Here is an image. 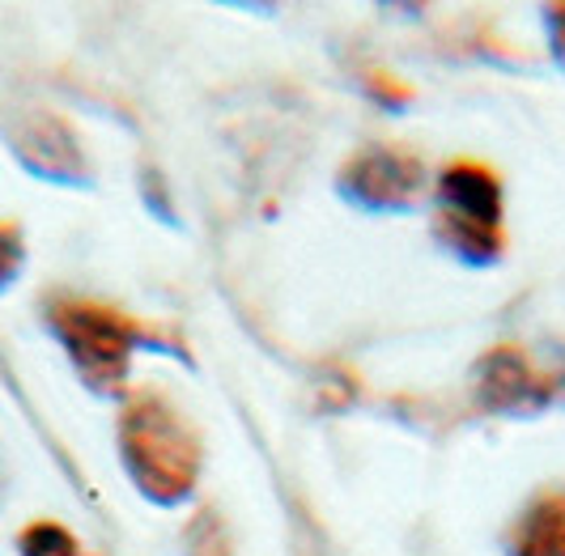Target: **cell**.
<instances>
[{
    "mask_svg": "<svg viewBox=\"0 0 565 556\" xmlns=\"http://www.w3.org/2000/svg\"><path fill=\"white\" fill-rule=\"evenodd\" d=\"M553 22H557V52H562V60H565V9L553 13Z\"/></svg>",
    "mask_w": 565,
    "mask_h": 556,
    "instance_id": "30bf717a",
    "label": "cell"
},
{
    "mask_svg": "<svg viewBox=\"0 0 565 556\" xmlns=\"http://www.w3.org/2000/svg\"><path fill=\"white\" fill-rule=\"evenodd\" d=\"M22 556H82V544L60 527V523H34L18 539Z\"/></svg>",
    "mask_w": 565,
    "mask_h": 556,
    "instance_id": "ba28073f",
    "label": "cell"
},
{
    "mask_svg": "<svg viewBox=\"0 0 565 556\" xmlns=\"http://www.w3.org/2000/svg\"><path fill=\"white\" fill-rule=\"evenodd\" d=\"M514 556H565V493H548L527 510Z\"/></svg>",
    "mask_w": 565,
    "mask_h": 556,
    "instance_id": "52a82bcc",
    "label": "cell"
},
{
    "mask_svg": "<svg viewBox=\"0 0 565 556\" xmlns=\"http://www.w3.org/2000/svg\"><path fill=\"white\" fill-rule=\"evenodd\" d=\"M438 225L463 259L489 264L502 250V183L493 170L455 162L438 179Z\"/></svg>",
    "mask_w": 565,
    "mask_h": 556,
    "instance_id": "3957f363",
    "label": "cell"
},
{
    "mask_svg": "<svg viewBox=\"0 0 565 556\" xmlns=\"http://www.w3.org/2000/svg\"><path fill=\"white\" fill-rule=\"evenodd\" d=\"M47 328L56 332L64 353L98 391H115L128 378V357L141 344V328L111 307L60 298L47 307Z\"/></svg>",
    "mask_w": 565,
    "mask_h": 556,
    "instance_id": "7a4b0ae2",
    "label": "cell"
},
{
    "mask_svg": "<svg viewBox=\"0 0 565 556\" xmlns=\"http://www.w3.org/2000/svg\"><path fill=\"white\" fill-rule=\"evenodd\" d=\"M422 162L404 149H366L344 167V192L370 209H396L408 204L422 188Z\"/></svg>",
    "mask_w": 565,
    "mask_h": 556,
    "instance_id": "277c9868",
    "label": "cell"
},
{
    "mask_svg": "<svg viewBox=\"0 0 565 556\" xmlns=\"http://www.w3.org/2000/svg\"><path fill=\"white\" fill-rule=\"evenodd\" d=\"M13 153L39 179H56V183H82L85 179V153L77 145V132L60 115H26L13 132Z\"/></svg>",
    "mask_w": 565,
    "mask_h": 556,
    "instance_id": "5b68a950",
    "label": "cell"
},
{
    "mask_svg": "<svg viewBox=\"0 0 565 556\" xmlns=\"http://www.w3.org/2000/svg\"><path fill=\"white\" fill-rule=\"evenodd\" d=\"M119 450L145 498L174 505L196 489L200 442L192 425L170 408L162 395L141 391L119 417Z\"/></svg>",
    "mask_w": 565,
    "mask_h": 556,
    "instance_id": "6da1fadb",
    "label": "cell"
},
{
    "mask_svg": "<svg viewBox=\"0 0 565 556\" xmlns=\"http://www.w3.org/2000/svg\"><path fill=\"white\" fill-rule=\"evenodd\" d=\"M22 255H26V250H22V234H18V225H0V289L18 277Z\"/></svg>",
    "mask_w": 565,
    "mask_h": 556,
    "instance_id": "9c48e42d",
    "label": "cell"
},
{
    "mask_svg": "<svg viewBox=\"0 0 565 556\" xmlns=\"http://www.w3.org/2000/svg\"><path fill=\"white\" fill-rule=\"evenodd\" d=\"M477 391L484 408H523L544 399L536 370L519 349H493L477 370Z\"/></svg>",
    "mask_w": 565,
    "mask_h": 556,
    "instance_id": "8992f818",
    "label": "cell"
}]
</instances>
